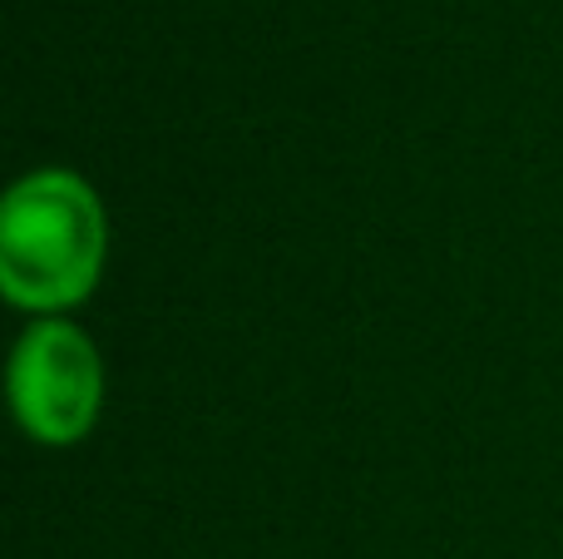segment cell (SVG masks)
<instances>
[{
	"label": "cell",
	"instance_id": "cell-2",
	"mask_svg": "<svg viewBox=\"0 0 563 559\" xmlns=\"http://www.w3.org/2000/svg\"><path fill=\"white\" fill-rule=\"evenodd\" d=\"M99 396H104V366L75 322L45 317L20 337L10 362V402L35 441L75 446L79 436H89Z\"/></svg>",
	"mask_w": 563,
	"mask_h": 559
},
{
	"label": "cell",
	"instance_id": "cell-1",
	"mask_svg": "<svg viewBox=\"0 0 563 559\" xmlns=\"http://www.w3.org/2000/svg\"><path fill=\"white\" fill-rule=\"evenodd\" d=\"M104 208L85 178L40 168L20 178L0 213V287L15 307L65 313L104 267Z\"/></svg>",
	"mask_w": 563,
	"mask_h": 559
}]
</instances>
